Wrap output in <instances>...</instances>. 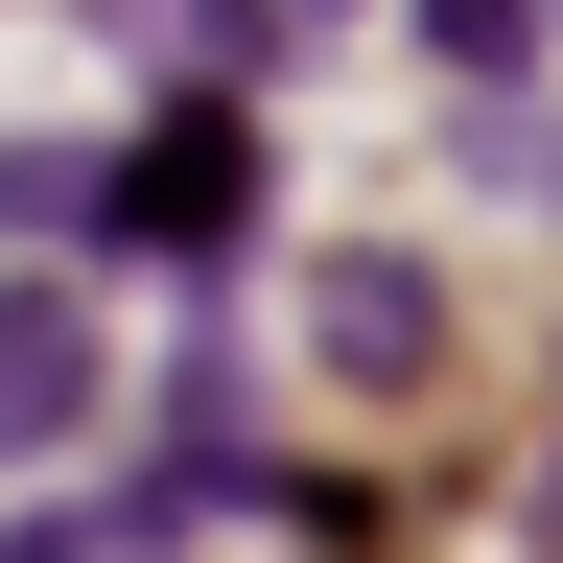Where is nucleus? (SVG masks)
Listing matches in <instances>:
<instances>
[{
    "instance_id": "nucleus-1",
    "label": "nucleus",
    "mask_w": 563,
    "mask_h": 563,
    "mask_svg": "<svg viewBox=\"0 0 563 563\" xmlns=\"http://www.w3.org/2000/svg\"><path fill=\"white\" fill-rule=\"evenodd\" d=\"M70 422H95V306L0 282V446H70Z\"/></svg>"
},
{
    "instance_id": "nucleus-2",
    "label": "nucleus",
    "mask_w": 563,
    "mask_h": 563,
    "mask_svg": "<svg viewBox=\"0 0 563 563\" xmlns=\"http://www.w3.org/2000/svg\"><path fill=\"white\" fill-rule=\"evenodd\" d=\"M118 211H141V235H235V118H165Z\"/></svg>"
},
{
    "instance_id": "nucleus-3",
    "label": "nucleus",
    "mask_w": 563,
    "mask_h": 563,
    "mask_svg": "<svg viewBox=\"0 0 563 563\" xmlns=\"http://www.w3.org/2000/svg\"><path fill=\"white\" fill-rule=\"evenodd\" d=\"M422 329H446L422 258H329V352H352V376H422Z\"/></svg>"
},
{
    "instance_id": "nucleus-4",
    "label": "nucleus",
    "mask_w": 563,
    "mask_h": 563,
    "mask_svg": "<svg viewBox=\"0 0 563 563\" xmlns=\"http://www.w3.org/2000/svg\"><path fill=\"white\" fill-rule=\"evenodd\" d=\"M422 47H446V70H517V47H540V0H422Z\"/></svg>"
},
{
    "instance_id": "nucleus-5",
    "label": "nucleus",
    "mask_w": 563,
    "mask_h": 563,
    "mask_svg": "<svg viewBox=\"0 0 563 563\" xmlns=\"http://www.w3.org/2000/svg\"><path fill=\"white\" fill-rule=\"evenodd\" d=\"M0 563H118V517H24V540H0Z\"/></svg>"
}]
</instances>
